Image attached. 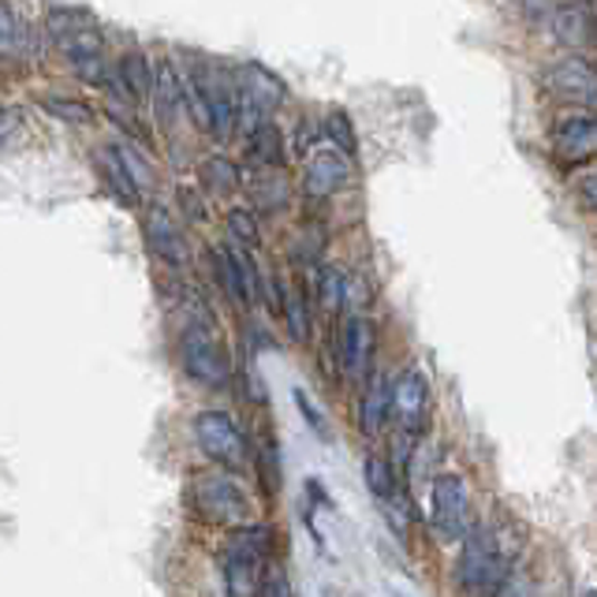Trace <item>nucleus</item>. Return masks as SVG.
I'll return each mask as SVG.
<instances>
[{"instance_id": "nucleus-1", "label": "nucleus", "mask_w": 597, "mask_h": 597, "mask_svg": "<svg viewBox=\"0 0 597 597\" xmlns=\"http://www.w3.org/2000/svg\"><path fill=\"white\" fill-rule=\"evenodd\" d=\"M511 560L505 546L497 541V535L482 522H471L463 535V552H460V583L463 590H471L478 597H493L508 586Z\"/></svg>"}, {"instance_id": "nucleus-15", "label": "nucleus", "mask_w": 597, "mask_h": 597, "mask_svg": "<svg viewBox=\"0 0 597 597\" xmlns=\"http://www.w3.org/2000/svg\"><path fill=\"white\" fill-rule=\"evenodd\" d=\"M239 94L270 112L287 98V87L276 79L273 71H265L262 63H243V68H239Z\"/></svg>"}, {"instance_id": "nucleus-12", "label": "nucleus", "mask_w": 597, "mask_h": 597, "mask_svg": "<svg viewBox=\"0 0 597 597\" xmlns=\"http://www.w3.org/2000/svg\"><path fill=\"white\" fill-rule=\"evenodd\" d=\"M146 243H149V251H154L157 258L168 262V265H184L187 262L184 232H179V224L173 221V213L162 209V206L146 213Z\"/></svg>"}, {"instance_id": "nucleus-28", "label": "nucleus", "mask_w": 597, "mask_h": 597, "mask_svg": "<svg viewBox=\"0 0 597 597\" xmlns=\"http://www.w3.org/2000/svg\"><path fill=\"white\" fill-rule=\"evenodd\" d=\"M325 135L333 138V146L340 149V154L355 157V149H359V143H355V127H351V120H348V112H344V109H333V112L325 116Z\"/></svg>"}, {"instance_id": "nucleus-34", "label": "nucleus", "mask_w": 597, "mask_h": 597, "mask_svg": "<svg viewBox=\"0 0 597 597\" xmlns=\"http://www.w3.org/2000/svg\"><path fill=\"white\" fill-rule=\"evenodd\" d=\"M292 397H295V403H298V414H303V419H306V425H311V430H314L317 437H322V441H333V437H329V422L322 419V411L314 408V400L306 397L303 389H295Z\"/></svg>"}, {"instance_id": "nucleus-21", "label": "nucleus", "mask_w": 597, "mask_h": 597, "mask_svg": "<svg viewBox=\"0 0 597 597\" xmlns=\"http://www.w3.org/2000/svg\"><path fill=\"white\" fill-rule=\"evenodd\" d=\"M552 35H557L564 46H586V41L594 38V23L583 8L564 4L557 8V16H552Z\"/></svg>"}, {"instance_id": "nucleus-5", "label": "nucleus", "mask_w": 597, "mask_h": 597, "mask_svg": "<svg viewBox=\"0 0 597 597\" xmlns=\"http://www.w3.org/2000/svg\"><path fill=\"white\" fill-rule=\"evenodd\" d=\"M184 366L206 389H224L232 381L228 351L221 348V340L206 325H190L184 333Z\"/></svg>"}, {"instance_id": "nucleus-31", "label": "nucleus", "mask_w": 597, "mask_h": 597, "mask_svg": "<svg viewBox=\"0 0 597 597\" xmlns=\"http://www.w3.org/2000/svg\"><path fill=\"white\" fill-rule=\"evenodd\" d=\"M19 41H23V23H19V12L8 0H0V49H19Z\"/></svg>"}, {"instance_id": "nucleus-30", "label": "nucleus", "mask_w": 597, "mask_h": 597, "mask_svg": "<svg viewBox=\"0 0 597 597\" xmlns=\"http://www.w3.org/2000/svg\"><path fill=\"white\" fill-rule=\"evenodd\" d=\"M71 63L82 82H90V87H109V68H105L101 52H79V57H71Z\"/></svg>"}, {"instance_id": "nucleus-14", "label": "nucleus", "mask_w": 597, "mask_h": 597, "mask_svg": "<svg viewBox=\"0 0 597 597\" xmlns=\"http://www.w3.org/2000/svg\"><path fill=\"white\" fill-rule=\"evenodd\" d=\"M552 146H557V154L564 162H586V157H594L597 149V124L594 116H564L557 124V131H552Z\"/></svg>"}, {"instance_id": "nucleus-16", "label": "nucleus", "mask_w": 597, "mask_h": 597, "mask_svg": "<svg viewBox=\"0 0 597 597\" xmlns=\"http://www.w3.org/2000/svg\"><path fill=\"white\" fill-rule=\"evenodd\" d=\"M359 425L366 437H378L389 425V378L385 373H370L366 392L359 403Z\"/></svg>"}, {"instance_id": "nucleus-26", "label": "nucleus", "mask_w": 597, "mask_h": 597, "mask_svg": "<svg viewBox=\"0 0 597 597\" xmlns=\"http://www.w3.org/2000/svg\"><path fill=\"white\" fill-rule=\"evenodd\" d=\"M276 303H281V314L287 317L292 340L306 344V340H311V314H306L303 295H298V292H287V287H276Z\"/></svg>"}, {"instance_id": "nucleus-2", "label": "nucleus", "mask_w": 597, "mask_h": 597, "mask_svg": "<svg viewBox=\"0 0 597 597\" xmlns=\"http://www.w3.org/2000/svg\"><path fill=\"white\" fill-rule=\"evenodd\" d=\"M273 552V530L265 522L254 527H239L236 538L224 549V583H228V597H258L262 571Z\"/></svg>"}, {"instance_id": "nucleus-24", "label": "nucleus", "mask_w": 597, "mask_h": 597, "mask_svg": "<svg viewBox=\"0 0 597 597\" xmlns=\"http://www.w3.org/2000/svg\"><path fill=\"white\" fill-rule=\"evenodd\" d=\"M317 306H322L325 314H340L348 306V276L333 270V265H325V270L317 273Z\"/></svg>"}, {"instance_id": "nucleus-10", "label": "nucleus", "mask_w": 597, "mask_h": 597, "mask_svg": "<svg viewBox=\"0 0 597 597\" xmlns=\"http://www.w3.org/2000/svg\"><path fill=\"white\" fill-rule=\"evenodd\" d=\"M362 474H366V486H370L373 500H378V505L389 511V519H397L400 530H403V522H408V497H403L397 467H392L385 456L366 452L362 456Z\"/></svg>"}, {"instance_id": "nucleus-8", "label": "nucleus", "mask_w": 597, "mask_h": 597, "mask_svg": "<svg viewBox=\"0 0 597 597\" xmlns=\"http://www.w3.org/2000/svg\"><path fill=\"white\" fill-rule=\"evenodd\" d=\"M217 276L224 284V292L232 295L236 306H254V298L262 295V273L254 265L251 251L243 247H217Z\"/></svg>"}, {"instance_id": "nucleus-39", "label": "nucleus", "mask_w": 597, "mask_h": 597, "mask_svg": "<svg viewBox=\"0 0 597 597\" xmlns=\"http://www.w3.org/2000/svg\"><path fill=\"white\" fill-rule=\"evenodd\" d=\"M583 597H594V590H586V594H583Z\"/></svg>"}, {"instance_id": "nucleus-17", "label": "nucleus", "mask_w": 597, "mask_h": 597, "mask_svg": "<svg viewBox=\"0 0 597 597\" xmlns=\"http://www.w3.org/2000/svg\"><path fill=\"white\" fill-rule=\"evenodd\" d=\"M149 94L157 101V112H162L165 124H173L176 109L184 105V75L176 71L173 60H157L154 63V79H149Z\"/></svg>"}, {"instance_id": "nucleus-20", "label": "nucleus", "mask_w": 597, "mask_h": 597, "mask_svg": "<svg viewBox=\"0 0 597 597\" xmlns=\"http://www.w3.org/2000/svg\"><path fill=\"white\" fill-rule=\"evenodd\" d=\"M247 157L254 165L262 168H281L284 162V138H281V127L273 120H265L258 131L247 138Z\"/></svg>"}, {"instance_id": "nucleus-3", "label": "nucleus", "mask_w": 597, "mask_h": 597, "mask_svg": "<svg viewBox=\"0 0 597 597\" xmlns=\"http://www.w3.org/2000/svg\"><path fill=\"white\" fill-rule=\"evenodd\" d=\"M190 500H195L198 516L213 527L239 530L251 516V500L243 493V486L221 467H209V471H198L190 478Z\"/></svg>"}, {"instance_id": "nucleus-18", "label": "nucleus", "mask_w": 597, "mask_h": 597, "mask_svg": "<svg viewBox=\"0 0 597 597\" xmlns=\"http://www.w3.org/2000/svg\"><path fill=\"white\" fill-rule=\"evenodd\" d=\"M202 82H206V101H209V131L224 143V138H232V127H236V98H232L224 79H206L202 75Z\"/></svg>"}, {"instance_id": "nucleus-6", "label": "nucleus", "mask_w": 597, "mask_h": 597, "mask_svg": "<svg viewBox=\"0 0 597 597\" xmlns=\"http://www.w3.org/2000/svg\"><path fill=\"white\" fill-rule=\"evenodd\" d=\"M430 414V381L422 370H403L397 381H389V419H397L403 437H419Z\"/></svg>"}, {"instance_id": "nucleus-32", "label": "nucleus", "mask_w": 597, "mask_h": 597, "mask_svg": "<svg viewBox=\"0 0 597 597\" xmlns=\"http://www.w3.org/2000/svg\"><path fill=\"white\" fill-rule=\"evenodd\" d=\"M258 597H295L292 583H287V571L281 564H265L262 583H258Z\"/></svg>"}, {"instance_id": "nucleus-23", "label": "nucleus", "mask_w": 597, "mask_h": 597, "mask_svg": "<svg viewBox=\"0 0 597 597\" xmlns=\"http://www.w3.org/2000/svg\"><path fill=\"white\" fill-rule=\"evenodd\" d=\"M116 79L124 82V90L131 94V101L146 98L149 94V79H154V63H149L143 52L131 49L127 57L120 60V71H116Z\"/></svg>"}, {"instance_id": "nucleus-13", "label": "nucleus", "mask_w": 597, "mask_h": 597, "mask_svg": "<svg viewBox=\"0 0 597 597\" xmlns=\"http://www.w3.org/2000/svg\"><path fill=\"white\" fill-rule=\"evenodd\" d=\"M546 87L564 101H579V105H594L597 98V79L594 68L586 60H564L546 75Z\"/></svg>"}, {"instance_id": "nucleus-4", "label": "nucleus", "mask_w": 597, "mask_h": 597, "mask_svg": "<svg viewBox=\"0 0 597 597\" xmlns=\"http://www.w3.org/2000/svg\"><path fill=\"white\" fill-rule=\"evenodd\" d=\"M195 437L202 452L213 463H221L224 471H239L247 463V437L224 411H202L195 419Z\"/></svg>"}, {"instance_id": "nucleus-38", "label": "nucleus", "mask_w": 597, "mask_h": 597, "mask_svg": "<svg viewBox=\"0 0 597 597\" xmlns=\"http://www.w3.org/2000/svg\"><path fill=\"white\" fill-rule=\"evenodd\" d=\"M109 116H112V120H120L124 124V112L120 109H116V105L109 101ZM127 131H131V135H138V124L131 120V116H127Z\"/></svg>"}, {"instance_id": "nucleus-19", "label": "nucleus", "mask_w": 597, "mask_h": 597, "mask_svg": "<svg viewBox=\"0 0 597 597\" xmlns=\"http://www.w3.org/2000/svg\"><path fill=\"white\" fill-rule=\"evenodd\" d=\"M251 198L265 213H281L287 206V198H292V184H287L281 168H262V173L251 176Z\"/></svg>"}, {"instance_id": "nucleus-9", "label": "nucleus", "mask_w": 597, "mask_h": 597, "mask_svg": "<svg viewBox=\"0 0 597 597\" xmlns=\"http://www.w3.org/2000/svg\"><path fill=\"white\" fill-rule=\"evenodd\" d=\"M311 162H306V195L314 198H325V195H336V190H344L351 179H355V165H351L348 154H340L336 146H325V149H314V154H306Z\"/></svg>"}, {"instance_id": "nucleus-36", "label": "nucleus", "mask_w": 597, "mask_h": 597, "mask_svg": "<svg viewBox=\"0 0 597 597\" xmlns=\"http://www.w3.org/2000/svg\"><path fill=\"white\" fill-rule=\"evenodd\" d=\"M311 146H314V124H311V120H298V127H295V149H298V157L311 154Z\"/></svg>"}, {"instance_id": "nucleus-29", "label": "nucleus", "mask_w": 597, "mask_h": 597, "mask_svg": "<svg viewBox=\"0 0 597 597\" xmlns=\"http://www.w3.org/2000/svg\"><path fill=\"white\" fill-rule=\"evenodd\" d=\"M41 105H46V112H52V116H57V120L71 124V127H90V124H94V109H90V105H82V101L46 98Z\"/></svg>"}, {"instance_id": "nucleus-37", "label": "nucleus", "mask_w": 597, "mask_h": 597, "mask_svg": "<svg viewBox=\"0 0 597 597\" xmlns=\"http://www.w3.org/2000/svg\"><path fill=\"white\" fill-rule=\"evenodd\" d=\"M179 206H187V209H190V217H195V221L206 217V209H202L198 195H195V190H187V187H179Z\"/></svg>"}, {"instance_id": "nucleus-22", "label": "nucleus", "mask_w": 597, "mask_h": 597, "mask_svg": "<svg viewBox=\"0 0 597 597\" xmlns=\"http://www.w3.org/2000/svg\"><path fill=\"white\" fill-rule=\"evenodd\" d=\"M98 165H101V176H105V184H109L112 195L120 198L124 206H135V202H138V184L131 179V173L124 168L120 154H116V146L105 149V154L98 157Z\"/></svg>"}, {"instance_id": "nucleus-33", "label": "nucleus", "mask_w": 597, "mask_h": 597, "mask_svg": "<svg viewBox=\"0 0 597 597\" xmlns=\"http://www.w3.org/2000/svg\"><path fill=\"white\" fill-rule=\"evenodd\" d=\"M82 27H94V19L87 12H52L49 16L52 38H68V35H75V30H82Z\"/></svg>"}, {"instance_id": "nucleus-35", "label": "nucleus", "mask_w": 597, "mask_h": 597, "mask_svg": "<svg viewBox=\"0 0 597 597\" xmlns=\"http://www.w3.org/2000/svg\"><path fill=\"white\" fill-rule=\"evenodd\" d=\"M19 135H23V112H0V154H8L19 143Z\"/></svg>"}, {"instance_id": "nucleus-11", "label": "nucleus", "mask_w": 597, "mask_h": 597, "mask_svg": "<svg viewBox=\"0 0 597 597\" xmlns=\"http://www.w3.org/2000/svg\"><path fill=\"white\" fill-rule=\"evenodd\" d=\"M373 359V325L362 314H348L344 325H340V366H344V378L362 381L370 373Z\"/></svg>"}, {"instance_id": "nucleus-27", "label": "nucleus", "mask_w": 597, "mask_h": 597, "mask_svg": "<svg viewBox=\"0 0 597 597\" xmlns=\"http://www.w3.org/2000/svg\"><path fill=\"white\" fill-rule=\"evenodd\" d=\"M228 236L236 239V247L243 251H254L262 243V228H258V217L251 209H232L228 213Z\"/></svg>"}, {"instance_id": "nucleus-25", "label": "nucleus", "mask_w": 597, "mask_h": 597, "mask_svg": "<svg viewBox=\"0 0 597 597\" xmlns=\"http://www.w3.org/2000/svg\"><path fill=\"white\" fill-rule=\"evenodd\" d=\"M198 176H202V187L209 190H221V195H228V190L239 187V165L228 162V157H206V162L198 165Z\"/></svg>"}, {"instance_id": "nucleus-7", "label": "nucleus", "mask_w": 597, "mask_h": 597, "mask_svg": "<svg viewBox=\"0 0 597 597\" xmlns=\"http://www.w3.org/2000/svg\"><path fill=\"white\" fill-rule=\"evenodd\" d=\"M430 519L441 538H463L471 527V500L460 474H437L430 489Z\"/></svg>"}]
</instances>
